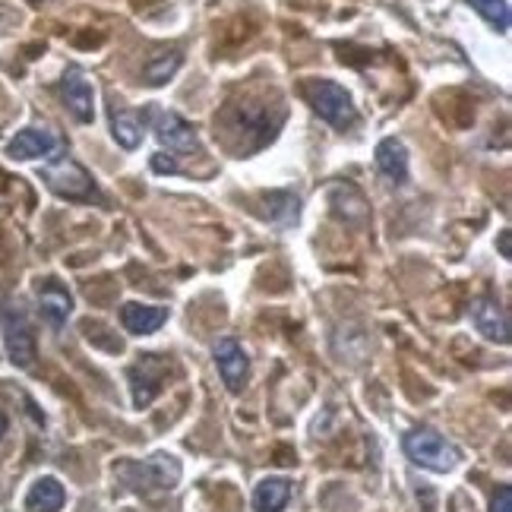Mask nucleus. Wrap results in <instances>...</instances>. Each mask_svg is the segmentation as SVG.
<instances>
[{"label":"nucleus","mask_w":512,"mask_h":512,"mask_svg":"<svg viewBox=\"0 0 512 512\" xmlns=\"http://www.w3.org/2000/svg\"><path fill=\"white\" fill-rule=\"evenodd\" d=\"M61 98L67 111L76 117L80 124H92L95 121V92H92V83L86 80L83 70L70 67L61 80Z\"/></svg>","instance_id":"0eeeda50"},{"label":"nucleus","mask_w":512,"mask_h":512,"mask_svg":"<svg viewBox=\"0 0 512 512\" xmlns=\"http://www.w3.org/2000/svg\"><path fill=\"white\" fill-rule=\"evenodd\" d=\"M111 136L117 140V146L124 149H136L143 140V121L136 111H111Z\"/></svg>","instance_id":"f3484780"},{"label":"nucleus","mask_w":512,"mask_h":512,"mask_svg":"<svg viewBox=\"0 0 512 512\" xmlns=\"http://www.w3.org/2000/svg\"><path fill=\"white\" fill-rule=\"evenodd\" d=\"M0 329H4L7 358L19 370H29L35 364V336H32V326L26 320V313L13 304H7L4 310H0Z\"/></svg>","instance_id":"20e7f679"},{"label":"nucleus","mask_w":512,"mask_h":512,"mask_svg":"<svg viewBox=\"0 0 512 512\" xmlns=\"http://www.w3.org/2000/svg\"><path fill=\"white\" fill-rule=\"evenodd\" d=\"M152 117H155V136H159L162 146H168L171 152H196V149H200L196 130L184 121L181 114H174V111H152Z\"/></svg>","instance_id":"9d476101"},{"label":"nucleus","mask_w":512,"mask_h":512,"mask_svg":"<svg viewBox=\"0 0 512 512\" xmlns=\"http://www.w3.org/2000/svg\"><path fill=\"white\" fill-rule=\"evenodd\" d=\"M114 478L121 481L133 494H162V490H174L181 481V462L168 452H159L152 459H136V462H117L114 465Z\"/></svg>","instance_id":"f257e3e1"},{"label":"nucleus","mask_w":512,"mask_h":512,"mask_svg":"<svg viewBox=\"0 0 512 512\" xmlns=\"http://www.w3.org/2000/svg\"><path fill=\"white\" fill-rule=\"evenodd\" d=\"M405 456L430 471H452L459 465V449L452 446L446 437H440L437 430L421 427V430H411L405 437Z\"/></svg>","instance_id":"7ed1b4c3"},{"label":"nucleus","mask_w":512,"mask_h":512,"mask_svg":"<svg viewBox=\"0 0 512 512\" xmlns=\"http://www.w3.org/2000/svg\"><path fill=\"white\" fill-rule=\"evenodd\" d=\"M38 313L45 317L48 326L54 329H64L70 313H73V298L64 285H57L54 279H48L42 288H38Z\"/></svg>","instance_id":"f8f14e48"},{"label":"nucleus","mask_w":512,"mask_h":512,"mask_svg":"<svg viewBox=\"0 0 512 512\" xmlns=\"http://www.w3.org/2000/svg\"><path fill=\"white\" fill-rule=\"evenodd\" d=\"M162 370H165V364L159 361V354H146L140 364L130 367L127 377H130V389H133L136 408L152 405V399L159 396V389H162Z\"/></svg>","instance_id":"9b49d317"},{"label":"nucleus","mask_w":512,"mask_h":512,"mask_svg":"<svg viewBox=\"0 0 512 512\" xmlns=\"http://www.w3.org/2000/svg\"><path fill=\"white\" fill-rule=\"evenodd\" d=\"M490 512H512V487L509 484L497 487L494 500H490Z\"/></svg>","instance_id":"412c9836"},{"label":"nucleus","mask_w":512,"mask_h":512,"mask_svg":"<svg viewBox=\"0 0 512 512\" xmlns=\"http://www.w3.org/2000/svg\"><path fill=\"white\" fill-rule=\"evenodd\" d=\"M471 323L484 339L509 345V313L497 298H478L471 301Z\"/></svg>","instance_id":"1a4fd4ad"},{"label":"nucleus","mask_w":512,"mask_h":512,"mask_svg":"<svg viewBox=\"0 0 512 512\" xmlns=\"http://www.w3.org/2000/svg\"><path fill=\"white\" fill-rule=\"evenodd\" d=\"M266 206H269V219L275 225H294L298 222V196H291V193H266Z\"/></svg>","instance_id":"6ab92c4d"},{"label":"nucleus","mask_w":512,"mask_h":512,"mask_svg":"<svg viewBox=\"0 0 512 512\" xmlns=\"http://www.w3.org/2000/svg\"><path fill=\"white\" fill-rule=\"evenodd\" d=\"M152 168L159 171V174H177V171H181V165H177L174 155H165V152L155 155V159H152Z\"/></svg>","instance_id":"4be33fe9"},{"label":"nucleus","mask_w":512,"mask_h":512,"mask_svg":"<svg viewBox=\"0 0 512 512\" xmlns=\"http://www.w3.org/2000/svg\"><path fill=\"white\" fill-rule=\"evenodd\" d=\"M291 497V481L288 478H266L253 490V509L256 512H282Z\"/></svg>","instance_id":"dca6fc26"},{"label":"nucleus","mask_w":512,"mask_h":512,"mask_svg":"<svg viewBox=\"0 0 512 512\" xmlns=\"http://www.w3.org/2000/svg\"><path fill=\"white\" fill-rule=\"evenodd\" d=\"M7 427H10V424H7V415H4V411H0V440H4Z\"/></svg>","instance_id":"b1692460"},{"label":"nucleus","mask_w":512,"mask_h":512,"mask_svg":"<svg viewBox=\"0 0 512 512\" xmlns=\"http://www.w3.org/2000/svg\"><path fill=\"white\" fill-rule=\"evenodd\" d=\"M465 4L475 7L497 32H509L512 16H509V4H506V0H465Z\"/></svg>","instance_id":"aec40b11"},{"label":"nucleus","mask_w":512,"mask_h":512,"mask_svg":"<svg viewBox=\"0 0 512 512\" xmlns=\"http://www.w3.org/2000/svg\"><path fill=\"white\" fill-rule=\"evenodd\" d=\"M61 149H64V140L54 130L26 127L10 140L7 155H10V159H19V162H29V159H51V155H57Z\"/></svg>","instance_id":"423d86ee"},{"label":"nucleus","mask_w":512,"mask_h":512,"mask_svg":"<svg viewBox=\"0 0 512 512\" xmlns=\"http://www.w3.org/2000/svg\"><path fill=\"white\" fill-rule=\"evenodd\" d=\"M377 168L383 177H389L392 184H405L408 181V149L396 136H386L377 146Z\"/></svg>","instance_id":"4468645a"},{"label":"nucleus","mask_w":512,"mask_h":512,"mask_svg":"<svg viewBox=\"0 0 512 512\" xmlns=\"http://www.w3.org/2000/svg\"><path fill=\"white\" fill-rule=\"evenodd\" d=\"M64 484L57 481V478H38L29 490V497H26V506L29 512H61L64 509Z\"/></svg>","instance_id":"2eb2a0df"},{"label":"nucleus","mask_w":512,"mask_h":512,"mask_svg":"<svg viewBox=\"0 0 512 512\" xmlns=\"http://www.w3.org/2000/svg\"><path fill=\"white\" fill-rule=\"evenodd\" d=\"M181 64H184V57H181V51H159V54H152L149 57V64H146V70H143V76H146V83L149 86H165L171 76L181 70Z\"/></svg>","instance_id":"a211bd4d"},{"label":"nucleus","mask_w":512,"mask_h":512,"mask_svg":"<svg viewBox=\"0 0 512 512\" xmlns=\"http://www.w3.org/2000/svg\"><path fill=\"white\" fill-rule=\"evenodd\" d=\"M301 92L307 98V105L317 111L326 124L339 127V130H348L358 124V108H354L345 86L332 83V80H307Z\"/></svg>","instance_id":"f03ea898"},{"label":"nucleus","mask_w":512,"mask_h":512,"mask_svg":"<svg viewBox=\"0 0 512 512\" xmlns=\"http://www.w3.org/2000/svg\"><path fill=\"white\" fill-rule=\"evenodd\" d=\"M500 253H503V256H512V234H509V231L500 234Z\"/></svg>","instance_id":"5701e85b"},{"label":"nucleus","mask_w":512,"mask_h":512,"mask_svg":"<svg viewBox=\"0 0 512 512\" xmlns=\"http://www.w3.org/2000/svg\"><path fill=\"white\" fill-rule=\"evenodd\" d=\"M42 177L57 196H67V200H92L95 196L92 174L73 159H57L42 171Z\"/></svg>","instance_id":"39448f33"},{"label":"nucleus","mask_w":512,"mask_h":512,"mask_svg":"<svg viewBox=\"0 0 512 512\" xmlns=\"http://www.w3.org/2000/svg\"><path fill=\"white\" fill-rule=\"evenodd\" d=\"M215 354V364H219V373H222V380L231 392H241L247 377H250V358H247V351L241 348V342H234V339H219L212 348Z\"/></svg>","instance_id":"6e6552de"},{"label":"nucleus","mask_w":512,"mask_h":512,"mask_svg":"<svg viewBox=\"0 0 512 512\" xmlns=\"http://www.w3.org/2000/svg\"><path fill=\"white\" fill-rule=\"evenodd\" d=\"M121 323L127 332L133 336H152V332H159L165 323H168V307H159V304H124L121 310Z\"/></svg>","instance_id":"ddd939ff"}]
</instances>
